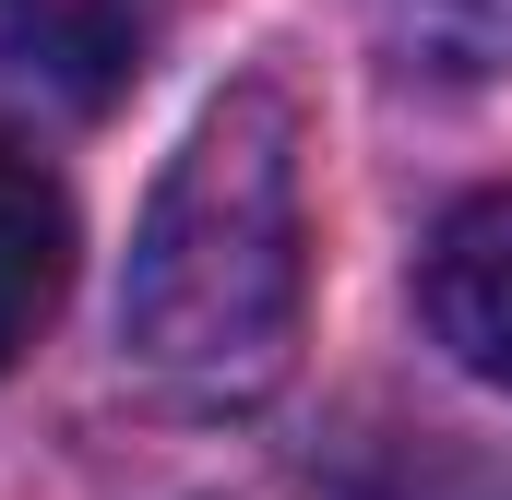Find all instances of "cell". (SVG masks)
<instances>
[{
  "label": "cell",
  "mask_w": 512,
  "mask_h": 500,
  "mask_svg": "<svg viewBox=\"0 0 512 500\" xmlns=\"http://www.w3.org/2000/svg\"><path fill=\"white\" fill-rule=\"evenodd\" d=\"M310 322V191H298V96L227 84L167 155L120 274V370L191 417L262 405L298 370Z\"/></svg>",
  "instance_id": "cell-1"
},
{
  "label": "cell",
  "mask_w": 512,
  "mask_h": 500,
  "mask_svg": "<svg viewBox=\"0 0 512 500\" xmlns=\"http://www.w3.org/2000/svg\"><path fill=\"white\" fill-rule=\"evenodd\" d=\"M155 36H167V0H0V84L60 120H96L143 84Z\"/></svg>",
  "instance_id": "cell-2"
},
{
  "label": "cell",
  "mask_w": 512,
  "mask_h": 500,
  "mask_svg": "<svg viewBox=\"0 0 512 500\" xmlns=\"http://www.w3.org/2000/svg\"><path fill=\"white\" fill-rule=\"evenodd\" d=\"M417 298H429V334H441L477 381L512 393V191H477L465 215H441Z\"/></svg>",
  "instance_id": "cell-3"
},
{
  "label": "cell",
  "mask_w": 512,
  "mask_h": 500,
  "mask_svg": "<svg viewBox=\"0 0 512 500\" xmlns=\"http://www.w3.org/2000/svg\"><path fill=\"white\" fill-rule=\"evenodd\" d=\"M60 286H72V191L24 143H0V370L48 334Z\"/></svg>",
  "instance_id": "cell-4"
},
{
  "label": "cell",
  "mask_w": 512,
  "mask_h": 500,
  "mask_svg": "<svg viewBox=\"0 0 512 500\" xmlns=\"http://www.w3.org/2000/svg\"><path fill=\"white\" fill-rule=\"evenodd\" d=\"M382 24H393V48L417 72H441V84L512 72V0H382Z\"/></svg>",
  "instance_id": "cell-5"
},
{
  "label": "cell",
  "mask_w": 512,
  "mask_h": 500,
  "mask_svg": "<svg viewBox=\"0 0 512 500\" xmlns=\"http://www.w3.org/2000/svg\"><path fill=\"white\" fill-rule=\"evenodd\" d=\"M465 489H477V453L429 429V441H405V453H382V477H370V489L346 477L334 500H465ZM501 500H512V489H501Z\"/></svg>",
  "instance_id": "cell-6"
}]
</instances>
